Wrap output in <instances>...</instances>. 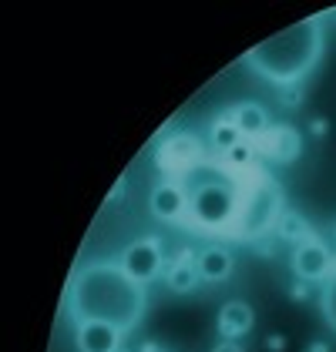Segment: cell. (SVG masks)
Segmentation results:
<instances>
[{
    "mask_svg": "<svg viewBox=\"0 0 336 352\" xmlns=\"http://www.w3.org/2000/svg\"><path fill=\"white\" fill-rule=\"evenodd\" d=\"M64 309L71 322H108L128 336L148 312V289L121 269L118 258H91L71 275Z\"/></svg>",
    "mask_w": 336,
    "mask_h": 352,
    "instance_id": "cell-1",
    "label": "cell"
},
{
    "mask_svg": "<svg viewBox=\"0 0 336 352\" xmlns=\"http://www.w3.org/2000/svg\"><path fill=\"white\" fill-rule=\"evenodd\" d=\"M323 51H326L323 17H306L293 28L280 30L276 37L255 44L252 51H246L242 60L255 78L282 91V87H296L306 81L316 71V64L323 60Z\"/></svg>",
    "mask_w": 336,
    "mask_h": 352,
    "instance_id": "cell-2",
    "label": "cell"
},
{
    "mask_svg": "<svg viewBox=\"0 0 336 352\" xmlns=\"http://www.w3.org/2000/svg\"><path fill=\"white\" fill-rule=\"evenodd\" d=\"M182 188L189 191V215L198 228H209V232L235 228L242 191L232 185V178L222 168L196 164L189 175H182Z\"/></svg>",
    "mask_w": 336,
    "mask_h": 352,
    "instance_id": "cell-3",
    "label": "cell"
},
{
    "mask_svg": "<svg viewBox=\"0 0 336 352\" xmlns=\"http://www.w3.org/2000/svg\"><path fill=\"white\" fill-rule=\"evenodd\" d=\"M282 212L286 208H282L280 185L266 175H255L252 185H246V191H242V205H239V218H235L232 232L242 242H255V239H262L276 228Z\"/></svg>",
    "mask_w": 336,
    "mask_h": 352,
    "instance_id": "cell-4",
    "label": "cell"
},
{
    "mask_svg": "<svg viewBox=\"0 0 336 352\" xmlns=\"http://www.w3.org/2000/svg\"><path fill=\"white\" fill-rule=\"evenodd\" d=\"M121 269L128 272L135 282H141L145 289L165 275V252H162V239L158 235H145V239H135L121 255H118Z\"/></svg>",
    "mask_w": 336,
    "mask_h": 352,
    "instance_id": "cell-5",
    "label": "cell"
},
{
    "mask_svg": "<svg viewBox=\"0 0 336 352\" xmlns=\"http://www.w3.org/2000/svg\"><path fill=\"white\" fill-rule=\"evenodd\" d=\"M333 265H336V258H333V252H330V245L323 242L316 232L293 248V275H296L300 282L323 285L326 275L333 272Z\"/></svg>",
    "mask_w": 336,
    "mask_h": 352,
    "instance_id": "cell-6",
    "label": "cell"
},
{
    "mask_svg": "<svg viewBox=\"0 0 336 352\" xmlns=\"http://www.w3.org/2000/svg\"><path fill=\"white\" fill-rule=\"evenodd\" d=\"M198 162H202V148H198V138L189 131L165 138L158 148V168L165 175H189Z\"/></svg>",
    "mask_w": 336,
    "mask_h": 352,
    "instance_id": "cell-7",
    "label": "cell"
},
{
    "mask_svg": "<svg viewBox=\"0 0 336 352\" xmlns=\"http://www.w3.org/2000/svg\"><path fill=\"white\" fill-rule=\"evenodd\" d=\"M148 208H151V215L158 218V221H182V215L189 212V191L182 188V182H175V178H165V182H158L151 195H148Z\"/></svg>",
    "mask_w": 336,
    "mask_h": 352,
    "instance_id": "cell-8",
    "label": "cell"
},
{
    "mask_svg": "<svg viewBox=\"0 0 336 352\" xmlns=\"http://www.w3.org/2000/svg\"><path fill=\"white\" fill-rule=\"evenodd\" d=\"M125 332L108 322H74V349L78 352H121Z\"/></svg>",
    "mask_w": 336,
    "mask_h": 352,
    "instance_id": "cell-9",
    "label": "cell"
},
{
    "mask_svg": "<svg viewBox=\"0 0 336 352\" xmlns=\"http://www.w3.org/2000/svg\"><path fill=\"white\" fill-rule=\"evenodd\" d=\"M198 252L192 248H178L175 252V258L165 265V285L175 292V296H189V292H196L198 282H202V275H198V265H196Z\"/></svg>",
    "mask_w": 336,
    "mask_h": 352,
    "instance_id": "cell-10",
    "label": "cell"
},
{
    "mask_svg": "<svg viewBox=\"0 0 336 352\" xmlns=\"http://www.w3.org/2000/svg\"><path fill=\"white\" fill-rule=\"evenodd\" d=\"M196 265H198L202 282L219 285V282H229V278H232V272H235V255H232V248H225V245H205V248H198Z\"/></svg>",
    "mask_w": 336,
    "mask_h": 352,
    "instance_id": "cell-11",
    "label": "cell"
},
{
    "mask_svg": "<svg viewBox=\"0 0 336 352\" xmlns=\"http://www.w3.org/2000/svg\"><path fill=\"white\" fill-rule=\"evenodd\" d=\"M252 325H255V312H252L249 302H242V298L225 302L222 309H219V319H216L219 336H222V339H229V342H239L242 336H249Z\"/></svg>",
    "mask_w": 336,
    "mask_h": 352,
    "instance_id": "cell-12",
    "label": "cell"
},
{
    "mask_svg": "<svg viewBox=\"0 0 336 352\" xmlns=\"http://www.w3.org/2000/svg\"><path fill=\"white\" fill-rule=\"evenodd\" d=\"M266 155L280 164L300 162V155H303V135H300V128H293V124H273L266 131Z\"/></svg>",
    "mask_w": 336,
    "mask_h": 352,
    "instance_id": "cell-13",
    "label": "cell"
},
{
    "mask_svg": "<svg viewBox=\"0 0 336 352\" xmlns=\"http://www.w3.org/2000/svg\"><path fill=\"white\" fill-rule=\"evenodd\" d=\"M229 118L235 121V128H239V135L252 141V138L266 135L269 128H273V121H269V111L262 108L259 101H242V104H235V108H229Z\"/></svg>",
    "mask_w": 336,
    "mask_h": 352,
    "instance_id": "cell-14",
    "label": "cell"
},
{
    "mask_svg": "<svg viewBox=\"0 0 336 352\" xmlns=\"http://www.w3.org/2000/svg\"><path fill=\"white\" fill-rule=\"evenodd\" d=\"M239 141H246V138L239 135V128H235V121L229 118V114H219L216 121H212V128H209V144H212V151L225 158Z\"/></svg>",
    "mask_w": 336,
    "mask_h": 352,
    "instance_id": "cell-15",
    "label": "cell"
},
{
    "mask_svg": "<svg viewBox=\"0 0 336 352\" xmlns=\"http://www.w3.org/2000/svg\"><path fill=\"white\" fill-rule=\"evenodd\" d=\"M309 235H313V228H309V221L303 218V212H296V208H286L280 215V221H276V239L280 242L300 245Z\"/></svg>",
    "mask_w": 336,
    "mask_h": 352,
    "instance_id": "cell-16",
    "label": "cell"
},
{
    "mask_svg": "<svg viewBox=\"0 0 336 352\" xmlns=\"http://www.w3.org/2000/svg\"><path fill=\"white\" fill-rule=\"evenodd\" d=\"M319 316H323V322L336 332V265H333V272L326 275V282L319 285Z\"/></svg>",
    "mask_w": 336,
    "mask_h": 352,
    "instance_id": "cell-17",
    "label": "cell"
},
{
    "mask_svg": "<svg viewBox=\"0 0 336 352\" xmlns=\"http://www.w3.org/2000/svg\"><path fill=\"white\" fill-rule=\"evenodd\" d=\"M252 158H255V148H252V141H239L229 155H225L222 162L229 164V168H235V171H242V168H249Z\"/></svg>",
    "mask_w": 336,
    "mask_h": 352,
    "instance_id": "cell-18",
    "label": "cell"
},
{
    "mask_svg": "<svg viewBox=\"0 0 336 352\" xmlns=\"http://www.w3.org/2000/svg\"><path fill=\"white\" fill-rule=\"evenodd\" d=\"M276 98H280L282 108L296 111L300 104H303V98H306V87H303V84H296V87H282V91H276Z\"/></svg>",
    "mask_w": 336,
    "mask_h": 352,
    "instance_id": "cell-19",
    "label": "cell"
},
{
    "mask_svg": "<svg viewBox=\"0 0 336 352\" xmlns=\"http://www.w3.org/2000/svg\"><path fill=\"white\" fill-rule=\"evenodd\" d=\"M249 248L259 255V258H276L280 255V239H273V235H262V239H255L249 242Z\"/></svg>",
    "mask_w": 336,
    "mask_h": 352,
    "instance_id": "cell-20",
    "label": "cell"
},
{
    "mask_svg": "<svg viewBox=\"0 0 336 352\" xmlns=\"http://www.w3.org/2000/svg\"><path fill=\"white\" fill-rule=\"evenodd\" d=\"M289 349V339L282 336V332H273V336H266V352H286Z\"/></svg>",
    "mask_w": 336,
    "mask_h": 352,
    "instance_id": "cell-21",
    "label": "cell"
},
{
    "mask_svg": "<svg viewBox=\"0 0 336 352\" xmlns=\"http://www.w3.org/2000/svg\"><path fill=\"white\" fill-rule=\"evenodd\" d=\"M309 289H313L309 282H300V278H296V282L289 285V298H293V302H306V298H309Z\"/></svg>",
    "mask_w": 336,
    "mask_h": 352,
    "instance_id": "cell-22",
    "label": "cell"
},
{
    "mask_svg": "<svg viewBox=\"0 0 336 352\" xmlns=\"http://www.w3.org/2000/svg\"><path fill=\"white\" fill-rule=\"evenodd\" d=\"M309 135L313 138H326L330 135V121H326V118H309Z\"/></svg>",
    "mask_w": 336,
    "mask_h": 352,
    "instance_id": "cell-23",
    "label": "cell"
},
{
    "mask_svg": "<svg viewBox=\"0 0 336 352\" xmlns=\"http://www.w3.org/2000/svg\"><path fill=\"white\" fill-rule=\"evenodd\" d=\"M125 188H128V178H125V175H121V178H118V182H114V188L108 191V205H114V201H118V198H121V195H125Z\"/></svg>",
    "mask_w": 336,
    "mask_h": 352,
    "instance_id": "cell-24",
    "label": "cell"
},
{
    "mask_svg": "<svg viewBox=\"0 0 336 352\" xmlns=\"http://www.w3.org/2000/svg\"><path fill=\"white\" fill-rule=\"evenodd\" d=\"M212 352H246V349H242L239 342H229V339H222V342H219V346H216Z\"/></svg>",
    "mask_w": 336,
    "mask_h": 352,
    "instance_id": "cell-25",
    "label": "cell"
},
{
    "mask_svg": "<svg viewBox=\"0 0 336 352\" xmlns=\"http://www.w3.org/2000/svg\"><path fill=\"white\" fill-rule=\"evenodd\" d=\"M135 352H162V346H158V342H151V339H145Z\"/></svg>",
    "mask_w": 336,
    "mask_h": 352,
    "instance_id": "cell-26",
    "label": "cell"
},
{
    "mask_svg": "<svg viewBox=\"0 0 336 352\" xmlns=\"http://www.w3.org/2000/svg\"><path fill=\"white\" fill-rule=\"evenodd\" d=\"M306 352H333V349H330L326 342H309V346H306Z\"/></svg>",
    "mask_w": 336,
    "mask_h": 352,
    "instance_id": "cell-27",
    "label": "cell"
},
{
    "mask_svg": "<svg viewBox=\"0 0 336 352\" xmlns=\"http://www.w3.org/2000/svg\"><path fill=\"white\" fill-rule=\"evenodd\" d=\"M333 235H336V225H333Z\"/></svg>",
    "mask_w": 336,
    "mask_h": 352,
    "instance_id": "cell-28",
    "label": "cell"
},
{
    "mask_svg": "<svg viewBox=\"0 0 336 352\" xmlns=\"http://www.w3.org/2000/svg\"><path fill=\"white\" fill-rule=\"evenodd\" d=\"M121 352H128V349H121Z\"/></svg>",
    "mask_w": 336,
    "mask_h": 352,
    "instance_id": "cell-29",
    "label": "cell"
}]
</instances>
